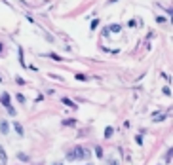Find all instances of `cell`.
Segmentation results:
<instances>
[{
    "mask_svg": "<svg viewBox=\"0 0 173 165\" xmlns=\"http://www.w3.org/2000/svg\"><path fill=\"white\" fill-rule=\"evenodd\" d=\"M82 158H89V150H86L82 146H74L67 154V159H70V161H76V159H82Z\"/></svg>",
    "mask_w": 173,
    "mask_h": 165,
    "instance_id": "6da1fadb",
    "label": "cell"
},
{
    "mask_svg": "<svg viewBox=\"0 0 173 165\" xmlns=\"http://www.w3.org/2000/svg\"><path fill=\"white\" fill-rule=\"evenodd\" d=\"M0 103H2L8 110L12 108V103H10V95H8V93H2V97H0Z\"/></svg>",
    "mask_w": 173,
    "mask_h": 165,
    "instance_id": "7a4b0ae2",
    "label": "cell"
},
{
    "mask_svg": "<svg viewBox=\"0 0 173 165\" xmlns=\"http://www.w3.org/2000/svg\"><path fill=\"white\" fill-rule=\"evenodd\" d=\"M6 161H8V156H6V150L0 146V163H4L6 165Z\"/></svg>",
    "mask_w": 173,
    "mask_h": 165,
    "instance_id": "3957f363",
    "label": "cell"
},
{
    "mask_svg": "<svg viewBox=\"0 0 173 165\" xmlns=\"http://www.w3.org/2000/svg\"><path fill=\"white\" fill-rule=\"evenodd\" d=\"M109 31H110V32H120V31H122V25L114 23V25H110V27H109Z\"/></svg>",
    "mask_w": 173,
    "mask_h": 165,
    "instance_id": "277c9868",
    "label": "cell"
},
{
    "mask_svg": "<svg viewBox=\"0 0 173 165\" xmlns=\"http://www.w3.org/2000/svg\"><path fill=\"white\" fill-rule=\"evenodd\" d=\"M0 131H2L4 135H6V133L10 131V127H8V124H6V122H0Z\"/></svg>",
    "mask_w": 173,
    "mask_h": 165,
    "instance_id": "5b68a950",
    "label": "cell"
},
{
    "mask_svg": "<svg viewBox=\"0 0 173 165\" xmlns=\"http://www.w3.org/2000/svg\"><path fill=\"white\" fill-rule=\"evenodd\" d=\"M13 127H15V131H17V135L21 137V135H23V127L19 125V122H15V124H13Z\"/></svg>",
    "mask_w": 173,
    "mask_h": 165,
    "instance_id": "8992f818",
    "label": "cell"
},
{
    "mask_svg": "<svg viewBox=\"0 0 173 165\" xmlns=\"http://www.w3.org/2000/svg\"><path fill=\"white\" fill-rule=\"evenodd\" d=\"M17 158H19L21 161H29V156H27V154H23V152H17Z\"/></svg>",
    "mask_w": 173,
    "mask_h": 165,
    "instance_id": "52a82bcc",
    "label": "cell"
},
{
    "mask_svg": "<svg viewBox=\"0 0 173 165\" xmlns=\"http://www.w3.org/2000/svg\"><path fill=\"white\" fill-rule=\"evenodd\" d=\"M171 158H173V148H169V150H167V154H165V161L169 163V161H171Z\"/></svg>",
    "mask_w": 173,
    "mask_h": 165,
    "instance_id": "ba28073f",
    "label": "cell"
},
{
    "mask_svg": "<svg viewBox=\"0 0 173 165\" xmlns=\"http://www.w3.org/2000/svg\"><path fill=\"white\" fill-rule=\"evenodd\" d=\"M152 120H154V122H162V120H165V114H158V116L152 118Z\"/></svg>",
    "mask_w": 173,
    "mask_h": 165,
    "instance_id": "9c48e42d",
    "label": "cell"
},
{
    "mask_svg": "<svg viewBox=\"0 0 173 165\" xmlns=\"http://www.w3.org/2000/svg\"><path fill=\"white\" fill-rule=\"evenodd\" d=\"M112 133H114V129H112V127H107V129H105V137H107V138H109Z\"/></svg>",
    "mask_w": 173,
    "mask_h": 165,
    "instance_id": "30bf717a",
    "label": "cell"
},
{
    "mask_svg": "<svg viewBox=\"0 0 173 165\" xmlns=\"http://www.w3.org/2000/svg\"><path fill=\"white\" fill-rule=\"evenodd\" d=\"M95 154H97V158H101V156H103V148L97 146V148H95Z\"/></svg>",
    "mask_w": 173,
    "mask_h": 165,
    "instance_id": "8fae6325",
    "label": "cell"
},
{
    "mask_svg": "<svg viewBox=\"0 0 173 165\" xmlns=\"http://www.w3.org/2000/svg\"><path fill=\"white\" fill-rule=\"evenodd\" d=\"M15 99H17L19 103H25V95H21V93H17V95H15Z\"/></svg>",
    "mask_w": 173,
    "mask_h": 165,
    "instance_id": "7c38bea8",
    "label": "cell"
},
{
    "mask_svg": "<svg viewBox=\"0 0 173 165\" xmlns=\"http://www.w3.org/2000/svg\"><path fill=\"white\" fill-rule=\"evenodd\" d=\"M63 103H65V104H67V106H72V108H74V106H76V104H74V103H72V101H69V99H63Z\"/></svg>",
    "mask_w": 173,
    "mask_h": 165,
    "instance_id": "4fadbf2b",
    "label": "cell"
},
{
    "mask_svg": "<svg viewBox=\"0 0 173 165\" xmlns=\"http://www.w3.org/2000/svg\"><path fill=\"white\" fill-rule=\"evenodd\" d=\"M74 124H76L74 120H67V122H63V125H74Z\"/></svg>",
    "mask_w": 173,
    "mask_h": 165,
    "instance_id": "5bb4252c",
    "label": "cell"
},
{
    "mask_svg": "<svg viewBox=\"0 0 173 165\" xmlns=\"http://www.w3.org/2000/svg\"><path fill=\"white\" fill-rule=\"evenodd\" d=\"M97 25H99V21H97V19H93V21H91V29H97Z\"/></svg>",
    "mask_w": 173,
    "mask_h": 165,
    "instance_id": "9a60e30c",
    "label": "cell"
},
{
    "mask_svg": "<svg viewBox=\"0 0 173 165\" xmlns=\"http://www.w3.org/2000/svg\"><path fill=\"white\" fill-rule=\"evenodd\" d=\"M167 12H169V13H171V23H173V8H169V10H167Z\"/></svg>",
    "mask_w": 173,
    "mask_h": 165,
    "instance_id": "2e32d148",
    "label": "cell"
},
{
    "mask_svg": "<svg viewBox=\"0 0 173 165\" xmlns=\"http://www.w3.org/2000/svg\"><path fill=\"white\" fill-rule=\"evenodd\" d=\"M2 48H4V46H2V44H0V53H2Z\"/></svg>",
    "mask_w": 173,
    "mask_h": 165,
    "instance_id": "e0dca14e",
    "label": "cell"
},
{
    "mask_svg": "<svg viewBox=\"0 0 173 165\" xmlns=\"http://www.w3.org/2000/svg\"><path fill=\"white\" fill-rule=\"evenodd\" d=\"M57 165H61V163H57Z\"/></svg>",
    "mask_w": 173,
    "mask_h": 165,
    "instance_id": "ac0fdd59",
    "label": "cell"
}]
</instances>
